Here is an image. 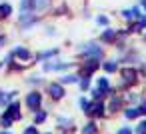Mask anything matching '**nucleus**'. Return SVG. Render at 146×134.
<instances>
[{
    "label": "nucleus",
    "instance_id": "5",
    "mask_svg": "<svg viewBox=\"0 0 146 134\" xmlns=\"http://www.w3.org/2000/svg\"><path fill=\"white\" fill-rule=\"evenodd\" d=\"M48 92H50L52 98H62V96H64V88H62V84H56V82H52V84L48 86Z\"/></svg>",
    "mask_w": 146,
    "mask_h": 134
},
{
    "label": "nucleus",
    "instance_id": "29",
    "mask_svg": "<svg viewBox=\"0 0 146 134\" xmlns=\"http://www.w3.org/2000/svg\"><path fill=\"white\" fill-rule=\"evenodd\" d=\"M140 24H142V26H146V18H142V20H140Z\"/></svg>",
    "mask_w": 146,
    "mask_h": 134
},
{
    "label": "nucleus",
    "instance_id": "25",
    "mask_svg": "<svg viewBox=\"0 0 146 134\" xmlns=\"http://www.w3.org/2000/svg\"><path fill=\"white\" fill-rule=\"evenodd\" d=\"M4 44H6V36H4V34H0V48H2Z\"/></svg>",
    "mask_w": 146,
    "mask_h": 134
},
{
    "label": "nucleus",
    "instance_id": "10",
    "mask_svg": "<svg viewBox=\"0 0 146 134\" xmlns=\"http://www.w3.org/2000/svg\"><path fill=\"white\" fill-rule=\"evenodd\" d=\"M54 54H58V50H46V52H40L36 58H38V60H44V58H50V56H54Z\"/></svg>",
    "mask_w": 146,
    "mask_h": 134
},
{
    "label": "nucleus",
    "instance_id": "9",
    "mask_svg": "<svg viewBox=\"0 0 146 134\" xmlns=\"http://www.w3.org/2000/svg\"><path fill=\"white\" fill-rule=\"evenodd\" d=\"M122 76H124V80H128V82L136 80V72H134V70H130V68H126V70L122 72Z\"/></svg>",
    "mask_w": 146,
    "mask_h": 134
},
{
    "label": "nucleus",
    "instance_id": "16",
    "mask_svg": "<svg viewBox=\"0 0 146 134\" xmlns=\"http://www.w3.org/2000/svg\"><path fill=\"white\" fill-rule=\"evenodd\" d=\"M124 16H126V18H134V16H138V10H136V8L126 10V12H124Z\"/></svg>",
    "mask_w": 146,
    "mask_h": 134
},
{
    "label": "nucleus",
    "instance_id": "2",
    "mask_svg": "<svg viewBox=\"0 0 146 134\" xmlns=\"http://www.w3.org/2000/svg\"><path fill=\"white\" fill-rule=\"evenodd\" d=\"M4 114H6V116H10L12 120H20V118H22V114H20V102H18V100H14V102L6 104Z\"/></svg>",
    "mask_w": 146,
    "mask_h": 134
},
{
    "label": "nucleus",
    "instance_id": "22",
    "mask_svg": "<svg viewBox=\"0 0 146 134\" xmlns=\"http://www.w3.org/2000/svg\"><path fill=\"white\" fill-rule=\"evenodd\" d=\"M112 38H114V32H112V30L104 32V40H112Z\"/></svg>",
    "mask_w": 146,
    "mask_h": 134
},
{
    "label": "nucleus",
    "instance_id": "17",
    "mask_svg": "<svg viewBox=\"0 0 146 134\" xmlns=\"http://www.w3.org/2000/svg\"><path fill=\"white\" fill-rule=\"evenodd\" d=\"M22 134H38V130H36V124L34 126H28V128H24V132Z\"/></svg>",
    "mask_w": 146,
    "mask_h": 134
},
{
    "label": "nucleus",
    "instance_id": "27",
    "mask_svg": "<svg viewBox=\"0 0 146 134\" xmlns=\"http://www.w3.org/2000/svg\"><path fill=\"white\" fill-rule=\"evenodd\" d=\"M118 134H130V130H128V128H122V130H120Z\"/></svg>",
    "mask_w": 146,
    "mask_h": 134
},
{
    "label": "nucleus",
    "instance_id": "3",
    "mask_svg": "<svg viewBox=\"0 0 146 134\" xmlns=\"http://www.w3.org/2000/svg\"><path fill=\"white\" fill-rule=\"evenodd\" d=\"M12 56L14 58H18V60H22V62H26V60H30V50L28 48H24V46H16V48H12Z\"/></svg>",
    "mask_w": 146,
    "mask_h": 134
},
{
    "label": "nucleus",
    "instance_id": "4",
    "mask_svg": "<svg viewBox=\"0 0 146 134\" xmlns=\"http://www.w3.org/2000/svg\"><path fill=\"white\" fill-rule=\"evenodd\" d=\"M48 6H50V0H30V10L34 14L36 12H44Z\"/></svg>",
    "mask_w": 146,
    "mask_h": 134
},
{
    "label": "nucleus",
    "instance_id": "15",
    "mask_svg": "<svg viewBox=\"0 0 146 134\" xmlns=\"http://www.w3.org/2000/svg\"><path fill=\"white\" fill-rule=\"evenodd\" d=\"M94 132H96V126H94L92 122H90V124H88V126L82 130V134H94Z\"/></svg>",
    "mask_w": 146,
    "mask_h": 134
},
{
    "label": "nucleus",
    "instance_id": "18",
    "mask_svg": "<svg viewBox=\"0 0 146 134\" xmlns=\"http://www.w3.org/2000/svg\"><path fill=\"white\" fill-rule=\"evenodd\" d=\"M102 110H104V106H102V104H94V108H92V112H94V114H102Z\"/></svg>",
    "mask_w": 146,
    "mask_h": 134
},
{
    "label": "nucleus",
    "instance_id": "14",
    "mask_svg": "<svg viewBox=\"0 0 146 134\" xmlns=\"http://www.w3.org/2000/svg\"><path fill=\"white\" fill-rule=\"evenodd\" d=\"M138 114H140L138 108H128V110H126V116H128V118H136Z\"/></svg>",
    "mask_w": 146,
    "mask_h": 134
},
{
    "label": "nucleus",
    "instance_id": "13",
    "mask_svg": "<svg viewBox=\"0 0 146 134\" xmlns=\"http://www.w3.org/2000/svg\"><path fill=\"white\" fill-rule=\"evenodd\" d=\"M98 90H100V92L108 90V80H106V78H100V80H98Z\"/></svg>",
    "mask_w": 146,
    "mask_h": 134
},
{
    "label": "nucleus",
    "instance_id": "32",
    "mask_svg": "<svg viewBox=\"0 0 146 134\" xmlns=\"http://www.w3.org/2000/svg\"><path fill=\"white\" fill-rule=\"evenodd\" d=\"M46 134H50V132H46Z\"/></svg>",
    "mask_w": 146,
    "mask_h": 134
},
{
    "label": "nucleus",
    "instance_id": "1",
    "mask_svg": "<svg viewBox=\"0 0 146 134\" xmlns=\"http://www.w3.org/2000/svg\"><path fill=\"white\" fill-rule=\"evenodd\" d=\"M26 106L32 110V112H36L38 108H40V102H42V96L38 94V92H30V94H26Z\"/></svg>",
    "mask_w": 146,
    "mask_h": 134
},
{
    "label": "nucleus",
    "instance_id": "20",
    "mask_svg": "<svg viewBox=\"0 0 146 134\" xmlns=\"http://www.w3.org/2000/svg\"><path fill=\"white\" fill-rule=\"evenodd\" d=\"M104 68H106L108 72H114V70H116V64H112V62H108V64H104Z\"/></svg>",
    "mask_w": 146,
    "mask_h": 134
},
{
    "label": "nucleus",
    "instance_id": "21",
    "mask_svg": "<svg viewBox=\"0 0 146 134\" xmlns=\"http://www.w3.org/2000/svg\"><path fill=\"white\" fill-rule=\"evenodd\" d=\"M80 106H82V108H84V110H86V112H88V108H90V102H88V100H84V98H82V100H80Z\"/></svg>",
    "mask_w": 146,
    "mask_h": 134
},
{
    "label": "nucleus",
    "instance_id": "7",
    "mask_svg": "<svg viewBox=\"0 0 146 134\" xmlns=\"http://www.w3.org/2000/svg\"><path fill=\"white\" fill-rule=\"evenodd\" d=\"M12 14V6L8 2H0V18H8Z\"/></svg>",
    "mask_w": 146,
    "mask_h": 134
},
{
    "label": "nucleus",
    "instance_id": "30",
    "mask_svg": "<svg viewBox=\"0 0 146 134\" xmlns=\"http://www.w3.org/2000/svg\"><path fill=\"white\" fill-rule=\"evenodd\" d=\"M2 68H4V60H2V62H0V70H2Z\"/></svg>",
    "mask_w": 146,
    "mask_h": 134
},
{
    "label": "nucleus",
    "instance_id": "28",
    "mask_svg": "<svg viewBox=\"0 0 146 134\" xmlns=\"http://www.w3.org/2000/svg\"><path fill=\"white\" fill-rule=\"evenodd\" d=\"M0 134H12V132H8V130H0Z\"/></svg>",
    "mask_w": 146,
    "mask_h": 134
},
{
    "label": "nucleus",
    "instance_id": "23",
    "mask_svg": "<svg viewBox=\"0 0 146 134\" xmlns=\"http://www.w3.org/2000/svg\"><path fill=\"white\" fill-rule=\"evenodd\" d=\"M80 86H82V88H88V86H90V80H88V78H84V80L80 82Z\"/></svg>",
    "mask_w": 146,
    "mask_h": 134
},
{
    "label": "nucleus",
    "instance_id": "24",
    "mask_svg": "<svg viewBox=\"0 0 146 134\" xmlns=\"http://www.w3.org/2000/svg\"><path fill=\"white\" fill-rule=\"evenodd\" d=\"M138 112H140V114H146V102H142V106L138 108Z\"/></svg>",
    "mask_w": 146,
    "mask_h": 134
},
{
    "label": "nucleus",
    "instance_id": "8",
    "mask_svg": "<svg viewBox=\"0 0 146 134\" xmlns=\"http://www.w3.org/2000/svg\"><path fill=\"white\" fill-rule=\"evenodd\" d=\"M82 52H84V54H94V56H100V54H102V50H100L98 46H94V44L84 46V48H82Z\"/></svg>",
    "mask_w": 146,
    "mask_h": 134
},
{
    "label": "nucleus",
    "instance_id": "11",
    "mask_svg": "<svg viewBox=\"0 0 146 134\" xmlns=\"http://www.w3.org/2000/svg\"><path fill=\"white\" fill-rule=\"evenodd\" d=\"M44 120H46V112L38 110V112L34 114V124H40V122H44Z\"/></svg>",
    "mask_w": 146,
    "mask_h": 134
},
{
    "label": "nucleus",
    "instance_id": "26",
    "mask_svg": "<svg viewBox=\"0 0 146 134\" xmlns=\"http://www.w3.org/2000/svg\"><path fill=\"white\" fill-rule=\"evenodd\" d=\"M106 22H108L106 16H100V18H98V24H106Z\"/></svg>",
    "mask_w": 146,
    "mask_h": 134
},
{
    "label": "nucleus",
    "instance_id": "31",
    "mask_svg": "<svg viewBox=\"0 0 146 134\" xmlns=\"http://www.w3.org/2000/svg\"><path fill=\"white\" fill-rule=\"evenodd\" d=\"M144 8H146V0H144Z\"/></svg>",
    "mask_w": 146,
    "mask_h": 134
},
{
    "label": "nucleus",
    "instance_id": "12",
    "mask_svg": "<svg viewBox=\"0 0 146 134\" xmlns=\"http://www.w3.org/2000/svg\"><path fill=\"white\" fill-rule=\"evenodd\" d=\"M60 82H62V84H66V82H68V84H72V82H76V76L66 74V76H62V78H60Z\"/></svg>",
    "mask_w": 146,
    "mask_h": 134
},
{
    "label": "nucleus",
    "instance_id": "6",
    "mask_svg": "<svg viewBox=\"0 0 146 134\" xmlns=\"http://www.w3.org/2000/svg\"><path fill=\"white\" fill-rule=\"evenodd\" d=\"M16 98V92H0V106H6Z\"/></svg>",
    "mask_w": 146,
    "mask_h": 134
},
{
    "label": "nucleus",
    "instance_id": "19",
    "mask_svg": "<svg viewBox=\"0 0 146 134\" xmlns=\"http://www.w3.org/2000/svg\"><path fill=\"white\" fill-rule=\"evenodd\" d=\"M136 134H146V122H142V124L138 126V130H136Z\"/></svg>",
    "mask_w": 146,
    "mask_h": 134
}]
</instances>
